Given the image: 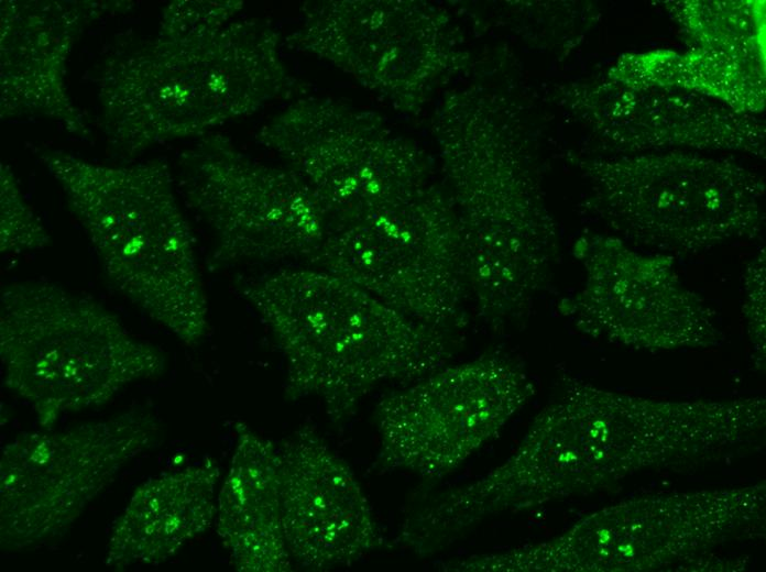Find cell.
<instances>
[{
  "label": "cell",
  "mask_w": 766,
  "mask_h": 572,
  "mask_svg": "<svg viewBox=\"0 0 766 572\" xmlns=\"http://www.w3.org/2000/svg\"><path fill=\"white\" fill-rule=\"evenodd\" d=\"M674 260L638 252L613 235L597 237L583 249L584 283L563 312L581 333L631 349L720 345L715 311L682 283Z\"/></svg>",
  "instance_id": "9c48e42d"
},
{
  "label": "cell",
  "mask_w": 766,
  "mask_h": 572,
  "mask_svg": "<svg viewBox=\"0 0 766 572\" xmlns=\"http://www.w3.org/2000/svg\"><path fill=\"white\" fill-rule=\"evenodd\" d=\"M1 252L21 254L42 250L50 238L23 199L13 175L1 169Z\"/></svg>",
  "instance_id": "5bb4252c"
},
{
  "label": "cell",
  "mask_w": 766,
  "mask_h": 572,
  "mask_svg": "<svg viewBox=\"0 0 766 572\" xmlns=\"http://www.w3.org/2000/svg\"><path fill=\"white\" fill-rule=\"evenodd\" d=\"M765 484L646 495L549 540L456 561L460 572H636L693 559L765 518Z\"/></svg>",
  "instance_id": "277c9868"
},
{
  "label": "cell",
  "mask_w": 766,
  "mask_h": 572,
  "mask_svg": "<svg viewBox=\"0 0 766 572\" xmlns=\"http://www.w3.org/2000/svg\"><path fill=\"white\" fill-rule=\"evenodd\" d=\"M401 204L335 223L309 263L416 321L461 327L470 296L464 252L423 206Z\"/></svg>",
  "instance_id": "ba28073f"
},
{
  "label": "cell",
  "mask_w": 766,
  "mask_h": 572,
  "mask_svg": "<svg viewBox=\"0 0 766 572\" xmlns=\"http://www.w3.org/2000/svg\"><path fill=\"white\" fill-rule=\"evenodd\" d=\"M593 210L613 237L654 253L686 255L752 239L764 224L759 176L689 153L636 155L588 168Z\"/></svg>",
  "instance_id": "5b68a950"
},
{
  "label": "cell",
  "mask_w": 766,
  "mask_h": 572,
  "mask_svg": "<svg viewBox=\"0 0 766 572\" xmlns=\"http://www.w3.org/2000/svg\"><path fill=\"white\" fill-rule=\"evenodd\" d=\"M283 530L302 568L349 565L373 550L379 532L354 473L309 428L276 446Z\"/></svg>",
  "instance_id": "8fae6325"
},
{
  "label": "cell",
  "mask_w": 766,
  "mask_h": 572,
  "mask_svg": "<svg viewBox=\"0 0 766 572\" xmlns=\"http://www.w3.org/2000/svg\"><path fill=\"white\" fill-rule=\"evenodd\" d=\"M46 166L88 237L111 287L185 344L207 333L208 302L168 169L112 167L59 153Z\"/></svg>",
  "instance_id": "7a4b0ae2"
},
{
  "label": "cell",
  "mask_w": 766,
  "mask_h": 572,
  "mask_svg": "<svg viewBox=\"0 0 766 572\" xmlns=\"http://www.w3.org/2000/svg\"><path fill=\"white\" fill-rule=\"evenodd\" d=\"M242 294L280 349L287 393L320 402L335 421L381 384L414 382L450 359L439 329L321 268L267 273Z\"/></svg>",
  "instance_id": "6da1fadb"
},
{
  "label": "cell",
  "mask_w": 766,
  "mask_h": 572,
  "mask_svg": "<svg viewBox=\"0 0 766 572\" xmlns=\"http://www.w3.org/2000/svg\"><path fill=\"white\" fill-rule=\"evenodd\" d=\"M180 183L220 263L310 261L326 239L327 218L299 176L209 156L186 163Z\"/></svg>",
  "instance_id": "30bf717a"
},
{
  "label": "cell",
  "mask_w": 766,
  "mask_h": 572,
  "mask_svg": "<svg viewBox=\"0 0 766 572\" xmlns=\"http://www.w3.org/2000/svg\"><path fill=\"white\" fill-rule=\"evenodd\" d=\"M217 498V531L237 570L286 572L276 446L244 424Z\"/></svg>",
  "instance_id": "7c38bea8"
},
{
  "label": "cell",
  "mask_w": 766,
  "mask_h": 572,
  "mask_svg": "<svg viewBox=\"0 0 766 572\" xmlns=\"http://www.w3.org/2000/svg\"><path fill=\"white\" fill-rule=\"evenodd\" d=\"M525 369L484 355L440 367L377 405L381 460L420 477H444L493 439L534 396Z\"/></svg>",
  "instance_id": "52a82bcc"
},
{
  "label": "cell",
  "mask_w": 766,
  "mask_h": 572,
  "mask_svg": "<svg viewBox=\"0 0 766 572\" xmlns=\"http://www.w3.org/2000/svg\"><path fill=\"white\" fill-rule=\"evenodd\" d=\"M219 476L217 462L206 457L142 484L114 524L106 564H158L175 556L212 524Z\"/></svg>",
  "instance_id": "4fadbf2b"
},
{
  "label": "cell",
  "mask_w": 766,
  "mask_h": 572,
  "mask_svg": "<svg viewBox=\"0 0 766 572\" xmlns=\"http://www.w3.org/2000/svg\"><path fill=\"white\" fill-rule=\"evenodd\" d=\"M160 436L156 418L136 408L63 430L20 433L0 461L1 547L23 550L66 530Z\"/></svg>",
  "instance_id": "8992f818"
},
{
  "label": "cell",
  "mask_w": 766,
  "mask_h": 572,
  "mask_svg": "<svg viewBox=\"0 0 766 572\" xmlns=\"http://www.w3.org/2000/svg\"><path fill=\"white\" fill-rule=\"evenodd\" d=\"M0 360L4 386L46 429L166 366L156 345L132 334L100 301L42 278L1 286Z\"/></svg>",
  "instance_id": "3957f363"
},
{
  "label": "cell",
  "mask_w": 766,
  "mask_h": 572,
  "mask_svg": "<svg viewBox=\"0 0 766 572\" xmlns=\"http://www.w3.org/2000/svg\"><path fill=\"white\" fill-rule=\"evenodd\" d=\"M765 252L762 251L746 265L743 274V314L755 353L762 359L765 356Z\"/></svg>",
  "instance_id": "9a60e30c"
}]
</instances>
